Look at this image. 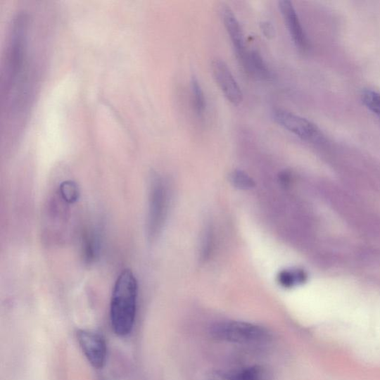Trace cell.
Returning a JSON list of instances; mask_svg holds the SVG:
<instances>
[{
	"instance_id": "obj_14",
	"label": "cell",
	"mask_w": 380,
	"mask_h": 380,
	"mask_svg": "<svg viewBox=\"0 0 380 380\" xmlns=\"http://www.w3.org/2000/svg\"><path fill=\"white\" fill-rule=\"evenodd\" d=\"M59 194L65 202L74 203L80 197L78 185L73 181H65L60 185Z\"/></svg>"
},
{
	"instance_id": "obj_16",
	"label": "cell",
	"mask_w": 380,
	"mask_h": 380,
	"mask_svg": "<svg viewBox=\"0 0 380 380\" xmlns=\"http://www.w3.org/2000/svg\"><path fill=\"white\" fill-rule=\"evenodd\" d=\"M230 182L240 189H249L254 186V181L246 172L235 170L229 176Z\"/></svg>"
},
{
	"instance_id": "obj_18",
	"label": "cell",
	"mask_w": 380,
	"mask_h": 380,
	"mask_svg": "<svg viewBox=\"0 0 380 380\" xmlns=\"http://www.w3.org/2000/svg\"><path fill=\"white\" fill-rule=\"evenodd\" d=\"M101 380H103V379H101Z\"/></svg>"
},
{
	"instance_id": "obj_1",
	"label": "cell",
	"mask_w": 380,
	"mask_h": 380,
	"mask_svg": "<svg viewBox=\"0 0 380 380\" xmlns=\"http://www.w3.org/2000/svg\"><path fill=\"white\" fill-rule=\"evenodd\" d=\"M137 300V279L130 270H125L115 282L111 300L110 321L116 335L127 336L132 331Z\"/></svg>"
},
{
	"instance_id": "obj_17",
	"label": "cell",
	"mask_w": 380,
	"mask_h": 380,
	"mask_svg": "<svg viewBox=\"0 0 380 380\" xmlns=\"http://www.w3.org/2000/svg\"><path fill=\"white\" fill-rule=\"evenodd\" d=\"M260 30L266 38L271 39L275 37L276 30L274 26L270 21H263L260 23Z\"/></svg>"
},
{
	"instance_id": "obj_4",
	"label": "cell",
	"mask_w": 380,
	"mask_h": 380,
	"mask_svg": "<svg viewBox=\"0 0 380 380\" xmlns=\"http://www.w3.org/2000/svg\"><path fill=\"white\" fill-rule=\"evenodd\" d=\"M77 341L87 361L95 369H102L106 362L108 349L104 336L99 332L79 329Z\"/></svg>"
},
{
	"instance_id": "obj_2",
	"label": "cell",
	"mask_w": 380,
	"mask_h": 380,
	"mask_svg": "<svg viewBox=\"0 0 380 380\" xmlns=\"http://www.w3.org/2000/svg\"><path fill=\"white\" fill-rule=\"evenodd\" d=\"M211 336L218 341L239 345H263L270 341V332L260 325L240 321H225L211 327Z\"/></svg>"
},
{
	"instance_id": "obj_13",
	"label": "cell",
	"mask_w": 380,
	"mask_h": 380,
	"mask_svg": "<svg viewBox=\"0 0 380 380\" xmlns=\"http://www.w3.org/2000/svg\"><path fill=\"white\" fill-rule=\"evenodd\" d=\"M190 86H191L195 111L199 117H201L203 115V114H205L206 110V99L205 97V94H203L201 86L196 77L194 76L191 78Z\"/></svg>"
},
{
	"instance_id": "obj_7",
	"label": "cell",
	"mask_w": 380,
	"mask_h": 380,
	"mask_svg": "<svg viewBox=\"0 0 380 380\" xmlns=\"http://www.w3.org/2000/svg\"><path fill=\"white\" fill-rule=\"evenodd\" d=\"M211 68L215 82L224 97L229 103L239 106L243 101V93L227 63L222 60L215 59Z\"/></svg>"
},
{
	"instance_id": "obj_8",
	"label": "cell",
	"mask_w": 380,
	"mask_h": 380,
	"mask_svg": "<svg viewBox=\"0 0 380 380\" xmlns=\"http://www.w3.org/2000/svg\"><path fill=\"white\" fill-rule=\"evenodd\" d=\"M279 8L296 46L303 51H306L307 38L292 3L281 0L279 2Z\"/></svg>"
},
{
	"instance_id": "obj_5",
	"label": "cell",
	"mask_w": 380,
	"mask_h": 380,
	"mask_svg": "<svg viewBox=\"0 0 380 380\" xmlns=\"http://www.w3.org/2000/svg\"><path fill=\"white\" fill-rule=\"evenodd\" d=\"M272 115L277 124L303 140L317 142L322 139L319 129L301 116L280 108L275 110Z\"/></svg>"
},
{
	"instance_id": "obj_9",
	"label": "cell",
	"mask_w": 380,
	"mask_h": 380,
	"mask_svg": "<svg viewBox=\"0 0 380 380\" xmlns=\"http://www.w3.org/2000/svg\"><path fill=\"white\" fill-rule=\"evenodd\" d=\"M273 374L262 365L236 370L215 371L212 372L208 380H272Z\"/></svg>"
},
{
	"instance_id": "obj_3",
	"label": "cell",
	"mask_w": 380,
	"mask_h": 380,
	"mask_svg": "<svg viewBox=\"0 0 380 380\" xmlns=\"http://www.w3.org/2000/svg\"><path fill=\"white\" fill-rule=\"evenodd\" d=\"M168 207V194L165 183L159 176H154L149 194L147 222L148 234L156 238L164 224Z\"/></svg>"
},
{
	"instance_id": "obj_12",
	"label": "cell",
	"mask_w": 380,
	"mask_h": 380,
	"mask_svg": "<svg viewBox=\"0 0 380 380\" xmlns=\"http://www.w3.org/2000/svg\"><path fill=\"white\" fill-rule=\"evenodd\" d=\"M307 274L303 270H284L278 277L279 283L284 288H292L307 281Z\"/></svg>"
},
{
	"instance_id": "obj_11",
	"label": "cell",
	"mask_w": 380,
	"mask_h": 380,
	"mask_svg": "<svg viewBox=\"0 0 380 380\" xmlns=\"http://www.w3.org/2000/svg\"><path fill=\"white\" fill-rule=\"evenodd\" d=\"M100 243L96 234L87 232L83 240V254L87 262H92L99 254Z\"/></svg>"
},
{
	"instance_id": "obj_6",
	"label": "cell",
	"mask_w": 380,
	"mask_h": 380,
	"mask_svg": "<svg viewBox=\"0 0 380 380\" xmlns=\"http://www.w3.org/2000/svg\"><path fill=\"white\" fill-rule=\"evenodd\" d=\"M222 18L226 31L232 40L236 57L244 70L249 72V53L246 51L241 26L234 13L228 6H223L221 9Z\"/></svg>"
},
{
	"instance_id": "obj_10",
	"label": "cell",
	"mask_w": 380,
	"mask_h": 380,
	"mask_svg": "<svg viewBox=\"0 0 380 380\" xmlns=\"http://www.w3.org/2000/svg\"><path fill=\"white\" fill-rule=\"evenodd\" d=\"M249 73L263 80H268L271 77L267 63L261 53L257 50H253L249 53Z\"/></svg>"
},
{
	"instance_id": "obj_15",
	"label": "cell",
	"mask_w": 380,
	"mask_h": 380,
	"mask_svg": "<svg viewBox=\"0 0 380 380\" xmlns=\"http://www.w3.org/2000/svg\"><path fill=\"white\" fill-rule=\"evenodd\" d=\"M362 100L372 113L380 117V93L372 89H366L362 94Z\"/></svg>"
}]
</instances>
